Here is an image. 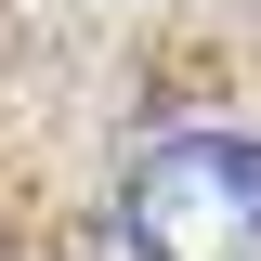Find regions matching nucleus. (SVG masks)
<instances>
[{
  "label": "nucleus",
  "mask_w": 261,
  "mask_h": 261,
  "mask_svg": "<svg viewBox=\"0 0 261 261\" xmlns=\"http://www.w3.org/2000/svg\"><path fill=\"white\" fill-rule=\"evenodd\" d=\"M130 261H261V144L248 130H157L118 183Z\"/></svg>",
  "instance_id": "1"
}]
</instances>
